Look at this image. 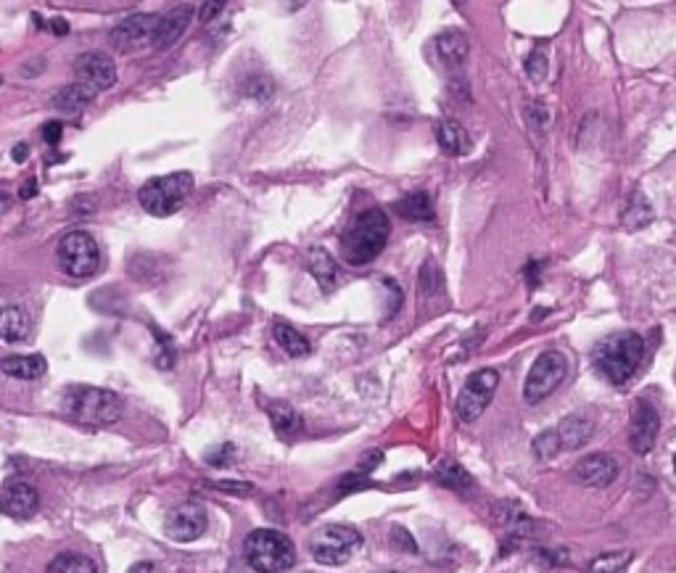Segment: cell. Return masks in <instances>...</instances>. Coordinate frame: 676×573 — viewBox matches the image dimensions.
Listing matches in <instances>:
<instances>
[{
	"mask_svg": "<svg viewBox=\"0 0 676 573\" xmlns=\"http://www.w3.org/2000/svg\"><path fill=\"white\" fill-rule=\"evenodd\" d=\"M122 397L114 394V391L106 389H90V386H82V389L72 391V399H69V410L80 423L85 426H111L122 418Z\"/></svg>",
	"mask_w": 676,
	"mask_h": 573,
	"instance_id": "cell-5",
	"label": "cell"
},
{
	"mask_svg": "<svg viewBox=\"0 0 676 573\" xmlns=\"http://www.w3.org/2000/svg\"><path fill=\"white\" fill-rule=\"evenodd\" d=\"M243 555L246 563L259 573H283L296 563L294 542L275 529L251 531L243 544Z\"/></svg>",
	"mask_w": 676,
	"mask_h": 573,
	"instance_id": "cell-3",
	"label": "cell"
},
{
	"mask_svg": "<svg viewBox=\"0 0 676 573\" xmlns=\"http://www.w3.org/2000/svg\"><path fill=\"white\" fill-rule=\"evenodd\" d=\"M304 3H307V0H288V8H291V11H296V8H302Z\"/></svg>",
	"mask_w": 676,
	"mask_h": 573,
	"instance_id": "cell-39",
	"label": "cell"
},
{
	"mask_svg": "<svg viewBox=\"0 0 676 573\" xmlns=\"http://www.w3.org/2000/svg\"><path fill=\"white\" fill-rule=\"evenodd\" d=\"M40 507V494L35 492V486H30L27 481H11V484L3 486V494H0V510L14 518V521H27L37 513Z\"/></svg>",
	"mask_w": 676,
	"mask_h": 573,
	"instance_id": "cell-13",
	"label": "cell"
},
{
	"mask_svg": "<svg viewBox=\"0 0 676 573\" xmlns=\"http://www.w3.org/2000/svg\"><path fill=\"white\" fill-rule=\"evenodd\" d=\"M96 98V90L88 88V85H82V82H74V85H67V88H61L56 96H53V106L59 111H67V114H77L85 106H90Z\"/></svg>",
	"mask_w": 676,
	"mask_h": 573,
	"instance_id": "cell-22",
	"label": "cell"
},
{
	"mask_svg": "<svg viewBox=\"0 0 676 573\" xmlns=\"http://www.w3.org/2000/svg\"><path fill=\"white\" fill-rule=\"evenodd\" d=\"M658 428H661V418L650 402L640 399L637 407H634L632 415V436H629V444L637 455H647L650 449L655 447V439H658Z\"/></svg>",
	"mask_w": 676,
	"mask_h": 573,
	"instance_id": "cell-14",
	"label": "cell"
},
{
	"mask_svg": "<svg viewBox=\"0 0 676 573\" xmlns=\"http://www.w3.org/2000/svg\"><path fill=\"white\" fill-rule=\"evenodd\" d=\"M534 449H537V455L542 457V460L544 457L558 455V449H563L560 447L558 431H544V434H539L537 441H534Z\"/></svg>",
	"mask_w": 676,
	"mask_h": 573,
	"instance_id": "cell-31",
	"label": "cell"
},
{
	"mask_svg": "<svg viewBox=\"0 0 676 573\" xmlns=\"http://www.w3.org/2000/svg\"><path fill=\"white\" fill-rule=\"evenodd\" d=\"M632 560V552H605L592 563V573H618L624 571Z\"/></svg>",
	"mask_w": 676,
	"mask_h": 573,
	"instance_id": "cell-29",
	"label": "cell"
},
{
	"mask_svg": "<svg viewBox=\"0 0 676 573\" xmlns=\"http://www.w3.org/2000/svg\"><path fill=\"white\" fill-rule=\"evenodd\" d=\"M650 222H653V206H650V201L640 191L632 193V199H629V204L624 209V225L629 230H640L645 225H650Z\"/></svg>",
	"mask_w": 676,
	"mask_h": 573,
	"instance_id": "cell-26",
	"label": "cell"
},
{
	"mask_svg": "<svg viewBox=\"0 0 676 573\" xmlns=\"http://www.w3.org/2000/svg\"><path fill=\"white\" fill-rule=\"evenodd\" d=\"M307 267H309V272H312V278L320 283V288H323L325 294H331L338 283V267H336V262H333L331 254H328L325 249H312L307 257Z\"/></svg>",
	"mask_w": 676,
	"mask_h": 573,
	"instance_id": "cell-19",
	"label": "cell"
},
{
	"mask_svg": "<svg viewBox=\"0 0 676 573\" xmlns=\"http://www.w3.org/2000/svg\"><path fill=\"white\" fill-rule=\"evenodd\" d=\"M74 72L80 77L82 85H88L98 93V90L114 88L117 82V64L111 61V56H106L103 51H88L82 53L77 64H74Z\"/></svg>",
	"mask_w": 676,
	"mask_h": 573,
	"instance_id": "cell-11",
	"label": "cell"
},
{
	"mask_svg": "<svg viewBox=\"0 0 676 573\" xmlns=\"http://www.w3.org/2000/svg\"><path fill=\"white\" fill-rule=\"evenodd\" d=\"M191 191L193 177L188 175V172H172V175L148 180V183L138 191V201L148 214H154V217H169V214H175L177 209L185 204V199L191 196Z\"/></svg>",
	"mask_w": 676,
	"mask_h": 573,
	"instance_id": "cell-4",
	"label": "cell"
},
{
	"mask_svg": "<svg viewBox=\"0 0 676 573\" xmlns=\"http://www.w3.org/2000/svg\"><path fill=\"white\" fill-rule=\"evenodd\" d=\"M193 16H196V11H193V6H188V3H183V6L172 8L169 14L162 16V22H159V32H156V40L154 45L159 48V51H167V48H172V45L180 40V37L188 32V27H191Z\"/></svg>",
	"mask_w": 676,
	"mask_h": 573,
	"instance_id": "cell-16",
	"label": "cell"
},
{
	"mask_svg": "<svg viewBox=\"0 0 676 573\" xmlns=\"http://www.w3.org/2000/svg\"><path fill=\"white\" fill-rule=\"evenodd\" d=\"M8 204H11V199H8L6 193H0V217H3V214H6Z\"/></svg>",
	"mask_w": 676,
	"mask_h": 573,
	"instance_id": "cell-38",
	"label": "cell"
},
{
	"mask_svg": "<svg viewBox=\"0 0 676 573\" xmlns=\"http://www.w3.org/2000/svg\"><path fill=\"white\" fill-rule=\"evenodd\" d=\"M526 72L534 77V80H542L544 74H547V61H544L542 53H531L529 61H526Z\"/></svg>",
	"mask_w": 676,
	"mask_h": 573,
	"instance_id": "cell-33",
	"label": "cell"
},
{
	"mask_svg": "<svg viewBox=\"0 0 676 573\" xmlns=\"http://www.w3.org/2000/svg\"><path fill=\"white\" fill-rule=\"evenodd\" d=\"M645 357V338L640 333L624 331L603 338L592 352V365L605 381L613 386H624Z\"/></svg>",
	"mask_w": 676,
	"mask_h": 573,
	"instance_id": "cell-1",
	"label": "cell"
},
{
	"mask_svg": "<svg viewBox=\"0 0 676 573\" xmlns=\"http://www.w3.org/2000/svg\"><path fill=\"white\" fill-rule=\"evenodd\" d=\"M436 476H439V481L444 486H449V489H465V486L471 484V478H468V473L463 471V468H460V465H455V463H444L439 468V473H436Z\"/></svg>",
	"mask_w": 676,
	"mask_h": 573,
	"instance_id": "cell-30",
	"label": "cell"
},
{
	"mask_svg": "<svg viewBox=\"0 0 676 573\" xmlns=\"http://www.w3.org/2000/svg\"><path fill=\"white\" fill-rule=\"evenodd\" d=\"M362 537L352 526L341 523H328L323 529H317L309 539V552L317 563L323 566H344L352 560V555L360 550Z\"/></svg>",
	"mask_w": 676,
	"mask_h": 573,
	"instance_id": "cell-6",
	"label": "cell"
},
{
	"mask_svg": "<svg viewBox=\"0 0 676 573\" xmlns=\"http://www.w3.org/2000/svg\"><path fill=\"white\" fill-rule=\"evenodd\" d=\"M164 531L175 542H193L206 531V510L196 502H185L167 515Z\"/></svg>",
	"mask_w": 676,
	"mask_h": 573,
	"instance_id": "cell-12",
	"label": "cell"
},
{
	"mask_svg": "<svg viewBox=\"0 0 676 573\" xmlns=\"http://www.w3.org/2000/svg\"><path fill=\"white\" fill-rule=\"evenodd\" d=\"M24 156H27V146H24V143H19V146H16V151H14V159H16V162H22Z\"/></svg>",
	"mask_w": 676,
	"mask_h": 573,
	"instance_id": "cell-37",
	"label": "cell"
},
{
	"mask_svg": "<svg viewBox=\"0 0 676 573\" xmlns=\"http://www.w3.org/2000/svg\"><path fill=\"white\" fill-rule=\"evenodd\" d=\"M568 373V360L560 352H542L537 362L531 365L526 383H523V397L529 399L531 405L550 397L552 391L558 389Z\"/></svg>",
	"mask_w": 676,
	"mask_h": 573,
	"instance_id": "cell-8",
	"label": "cell"
},
{
	"mask_svg": "<svg viewBox=\"0 0 676 573\" xmlns=\"http://www.w3.org/2000/svg\"><path fill=\"white\" fill-rule=\"evenodd\" d=\"M48 573H98L96 563L80 552H61L56 558L51 560V566H48Z\"/></svg>",
	"mask_w": 676,
	"mask_h": 573,
	"instance_id": "cell-28",
	"label": "cell"
},
{
	"mask_svg": "<svg viewBox=\"0 0 676 573\" xmlns=\"http://www.w3.org/2000/svg\"><path fill=\"white\" fill-rule=\"evenodd\" d=\"M35 193H37V183L35 180H30V183L22 188V199H30V196H35Z\"/></svg>",
	"mask_w": 676,
	"mask_h": 573,
	"instance_id": "cell-36",
	"label": "cell"
},
{
	"mask_svg": "<svg viewBox=\"0 0 676 573\" xmlns=\"http://www.w3.org/2000/svg\"><path fill=\"white\" fill-rule=\"evenodd\" d=\"M436 140L444 154L449 156H463L471 148V138L457 122H439L436 125Z\"/></svg>",
	"mask_w": 676,
	"mask_h": 573,
	"instance_id": "cell-24",
	"label": "cell"
},
{
	"mask_svg": "<svg viewBox=\"0 0 676 573\" xmlns=\"http://www.w3.org/2000/svg\"><path fill=\"white\" fill-rule=\"evenodd\" d=\"M394 209H397L399 217H402V220H407V222L434 220V201H431V196H428V193H423V191L405 196V199L394 204Z\"/></svg>",
	"mask_w": 676,
	"mask_h": 573,
	"instance_id": "cell-23",
	"label": "cell"
},
{
	"mask_svg": "<svg viewBox=\"0 0 676 573\" xmlns=\"http://www.w3.org/2000/svg\"><path fill=\"white\" fill-rule=\"evenodd\" d=\"M574 476L579 484L584 486H608L616 481L618 476V463L616 457L610 455H589L584 457L579 465L574 468Z\"/></svg>",
	"mask_w": 676,
	"mask_h": 573,
	"instance_id": "cell-15",
	"label": "cell"
},
{
	"mask_svg": "<svg viewBox=\"0 0 676 573\" xmlns=\"http://www.w3.org/2000/svg\"><path fill=\"white\" fill-rule=\"evenodd\" d=\"M272 336H275V341H278L280 349H283L288 357H307L309 349H312L307 336H302V333L296 331L294 325H288V323H275Z\"/></svg>",
	"mask_w": 676,
	"mask_h": 573,
	"instance_id": "cell-25",
	"label": "cell"
},
{
	"mask_svg": "<svg viewBox=\"0 0 676 573\" xmlns=\"http://www.w3.org/2000/svg\"><path fill=\"white\" fill-rule=\"evenodd\" d=\"M592 434H595V426H592V420L584 418V415H571V418L563 420V423H560V428H558L560 447H563V449L584 447Z\"/></svg>",
	"mask_w": 676,
	"mask_h": 573,
	"instance_id": "cell-20",
	"label": "cell"
},
{
	"mask_svg": "<svg viewBox=\"0 0 676 573\" xmlns=\"http://www.w3.org/2000/svg\"><path fill=\"white\" fill-rule=\"evenodd\" d=\"M436 51H439L444 64H449V67H460V64L468 59L471 45H468V37H465L463 32L449 30L444 32V35L436 37Z\"/></svg>",
	"mask_w": 676,
	"mask_h": 573,
	"instance_id": "cell-21",
	"label": "cell"
},
{
	"mask_svg": "<svg viewBox=\"0 0 676 573\" xmlns=\"http://www.w3.org/2000/svg\"><path fill=\"white\" fill-rule=\"evenodd\" d=\"M225 6H228V0H204L199 11L201 22H212V19H217Z\"/></svg>",
	"mask_w": 676,
	"mask_h": 573,
	"instance_id": "cell-32",
	"label": "cell"
},
{
	"mask_svg": "<svg viewBox=\"0 0 676 573\" xmlns=\"http://www.w3.org/2000/svg\"><path fill=\"white\" fill-rule=\"evenodd\" d=\"M130 573H162V568L154 566V563H138Z\"/></svg>",
	"mask_w": 676,
	"mask_h": 573,
	"instance_id": "cell-35",
	"label": "cell"
},
{
	"mask_svg": "<svg viewBox=\"0 0 676 573\" xmlns=\"http://www.w3.org/2000/svg\"><path fill=\"white\" fill-rule=\"evenodd\" d=\"M59 265L69 278H90L101 265V249H98L96 238L82 230L67 233L59 243Z\"/></svg>",
	"mask_w": 676,
	"mask_h": 573,
	"instance_id": "cell-7",
	"label": "cell"
},
{
	"mask_svg": "<svg viewBox=\"0 0 676 573\" xmlns=\"http://www.w3.org/2000/svg\"><path fill=\"white\" fill-rule=\"evenodd\" d=\"M272 418V426L278 431L280 436H296L302 431V418H299V412L294 407L288 405H270L267 407Z\"/></svg>",
	"mask_w": 676,
	"mask_h": 573,
	"instance_id": "cell-27",
	"label": "cell"
},
{
	"mask_svg": "<svg viewBox=\"0 0 676 573\" xmlns=\"http://www.w3.org/2000/svg\"><path fill=\"white\" fill-rule=\"evenodd\" d=\"M674 468H676V457H674Z\"/></svg>",
	"mask_w": 676,
	"mask_h": 573,
	"instance_id": "cell-42",
	"label": "cell"
},
{
	"mask_svg": "<svg viewBox=\"0 0 676 573\" xmlns=\"http://www.w3.org/2000/svg\"><path fill=\"white\" fill-rule=\"evenodd\" d=\"M0 85H3V77H0Z\"/></svg>",
	"mask_w": 676,
	"mask_h": 573,
	"instance_id": "cell-41",
	"label": "cell"
},
{
	"mask_svg": "<svg viewBox=\"0 0 676 573\" xmlns=\"http://www.w3.org/2000/svg\"><path fill=\"white\" fill-rule=\"evenodd\" d=\"M162 16L154 14H133L111 30V43L117 45V51L135 53L143 51L148 45H154L156 32H159Z\"/></svg>",
	"mask_w": 676,
	"mask_h": 573,
	"instance_id": "cell-10",
	"label": "cell"
},
{
	"mask_svg": "<svg viewBox=\"0 0 676 573\" xmlns=\"http://www.w3.org/2000/svg\"><path fill=\"white\" fill-rule=\"evenodd\" d=\"M61 133H64V125H61V122H48V125L43 127V138L48 146H59Z\"/></svg>",
	"mask_w": 676,
	"mask_h": 573,
	"instance_id": "cell-34",
	"label": "cell"
},
{
	"mask_svg": "<svg viewBox=\"0 0 676 573\" xmlns=\"http://www.w3.org/2000/svg\"><path fill=\"white\" fill-rule=\"evenodd\" d=\"M0 370L11 378H19V381H35V378L45 375L48 365L40 354H14V357H6L0 362Z\"/></svg>",
	"mask_w": 676,
	"mask_h": 573,
	"instance_id": "cell-18",
	"label": "cell"
},
{
	"mask_svg": "<svg viewBox=\"0 0 676 573\" xmlns=\"http://www.w3.org/2000/svg\"><path fill=\"white\" fill-rule=\"evenodd\" d=\"M391 222L383 209H365L354 217V222L341 236V254L352 267L373 262L389 243Z\"/></svg>",
	"mask_w": 676,
	"mask_h": 573,
	"instance_id": "cell-2",
	"label": "cell"
},
{
	"mask_svg": "<svg viewBox=\"0 0 676 573\" xmlns=\"http://www.w3.org/2000/svg\"><path fill=\"white\" fill-rule=\"evenodd\" d=\"M500 386V375L497 370L484 368L476 370V373L465 381L463 391H460V397H457V418L463 420V423H473L484 415V410L492 402L494 391Z\"/></svg>",
	"mask_w": 676,
	"mask_h": 573,
	"instance_id": "cell-9",
	"label": "cell"
},
{
	"mask_svg": "<svg viewBox=\"0 0 676 573\" xmlns=\"http://www.w3.org/2000/svg\"><path fill=\"white\" fill-rule=\"evenodd\" d=\"M30 336V317L22 307L0 309V346L22 344Z\"/></svg>",
	"mask_w": 676,
	"mask_h": 573,
	"instance_id": "cell-17",
	"label": "cell"
},
{
	"mask_svg": "<svg viewBox=\"0 0 676 573\" xmlns=\"http://www.w3.org/2000/svg\"><path fill=\"white\" fill-rule=\"evenodd\" d=\"M452 3H455V6H465V0H452Z\"/></svg>",
	"mask_w": 676,
	"mask_h": 573,
	"instance_id": "cell-40",
	"label": "cell"
}]
</instances>
